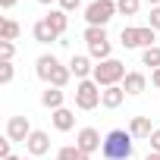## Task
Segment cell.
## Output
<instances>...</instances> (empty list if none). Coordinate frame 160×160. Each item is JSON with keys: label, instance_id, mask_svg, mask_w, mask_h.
Masks as SVG:
<instances>
[{"label": "cell", "instance_id": "obj_1", "mask_svg": "<svg viewBox=\"0 0 160 160\" xmlns=\"http://www.w3.org/2000/svg\"><path fill=\"white\" fill-rule=\"evenodd\" d=\"M35 72H38V78L41 82H47V85H53V88H66V82L72 78V72H69V66H63L53 53H44V57H38V63H35Z\"/></svg>", "mask_w": 160, "mask_h": 160}, {"label": "cell", "instance_id": "obj_2", "mask_svg": "<svg viewBox=\"0 0 160 160\" xmlns=\"http://www.w3.org/2000/svg\"><path fill=\"white\" fill-rule=\"evenodd\" d=\"M132 141H135L132 132H126V129H113V132L104 135L101 154H104L107 160H129V157H132V148H135Z\"/></svg>", "mask_w": 160, "mask_h": 160}, {"label": "cell", "instance_id": "obj_3", "mask_svg": "<svg viewBox=\"0 0 160 160\" xmlns=\"http://www.w3.org/2000/svg\"><path fill=\"white\" fill-rule=\"evenodd\" d=\"M129 72H126V63H119V60H104V63H98L94 66V82L101 85V88H110V85H122V78H126Z\"/></svg>", "mask_w": 160, "mask_h": 160}, {"label": "cell", "instance_id": "obj_4", "mask_svg": "<svg viewBox=\"0 0 160 160\" xmlns=\"http://www.w3.org/2000/svg\"><path fill=\"white\" fill-rule=\"evenodd\" d=\"M119 41H122V47H141V50H148V47H154V41H157V32L151 28V25H141V28H135V25H126L122 32H119Z\"/></svg>", "mask_w": 160, "mask_h": 160}, {"label": "cell", "instance_id": "obj_5", "mask_svg": "<svg viewBox=\"0 0 160 160\" xmlns=\"http://www.w3.org/2000/svg\"><path fill=\"white\" fill-rule=\"evenodd\" d=\"M101 94H104V88L94 82V78H85V82L75 85V107L78 110H94L101 104Z\"/></svg>", "mask_w": 160, "mask_h": 160}, {"label": "cell", "instance_id": "obj_6", "mask_svg": "<svg viewBox=\"0 0 160 160\" xmlns=\"http://www.w3.org/2000/svg\"><path fill=\"white\" fill-rule=\"evenodd\" d=\"M113 16H116V3H113V0H94V3L85 7V19H88V25L104 28Z\"/></svg>", "mask_w": 160, "mask_h": 160}, {"label": "cell", "instance_id": "obj_7", "mask_svg": "<svg viewBox=\"0 0 160 160\" xmlns=\"http://www.w3.org/2000/svg\"><path fill=\"white\" fill-rule=\"evenodd\" d=\"M35 129H32V122H28V116H10V122H7V138L10 141H28V135H32Z\"/></svg>", "mask_w": 160, "mask_h": 160}, {"label": "cell", "instance_id": "obj_8", "mask_svg": "<svg viewBox=\"0 0 160 160\" xmlns=\"http://www.w3.org/2000/svg\"><path fill=\"white\" fill-rule=\"evenodd\" d=\"M75 144L82 148L85 154H94V151H101V144H104V138H101V132H98V129H91V126H85V129H78V135H75Z\"/></svg>", "mask_w": 160, "mask_h": 160}, {"label": "cell", "instance_id": "obj_9", "mask_svg": "<svg viewBox=\"0 0 160 160\" xmlns=\"http://www.w3.org/2000/svg\"><path fill=\"white\" fill-rule=\"evenodd\" d=\"M25 148H28V154H32V157H41V154H47V151H50V135H47V132H41V129H35V132L28 135Z\"/></svg>", "mask_w": 160, "mask_h": 160}, {"label": "cell", "instance_id": "obj_10", "mask_svg": "<svg viewBox=\"0 0 160 160\" xmlns=\"http://www.w3.org/2000/svg\"><path fill=\"white\" fill-rule=\"evenodd\" d=\"M69 72L78 78V82H85L88 75H94V66H91V60L88 57H82V53H75L72 60H69Z\"/></svg>", "mask_w": 160, "mask_h": 160}, {"label": "cell", "instance_id": "obj_11", "mask_svg": "<svg viewBox=\"0 0 160 160\" xmlns=\"http://www.w3.org/2000/svg\"><path fill=\"white\" fill-rule=\"evenodd\" d=\"M122 101H126V88H122V85H110V88H104V94H101V107H107V110H116Z\"/></svg>", "mask_w": 160, "mask_h": 160}, {"label": "cell", "instance_id": "obj_12", "mask_svg": "<svg viewBox=\"0 0 160 160\" xmlns=\"http://www.w3.org/2000/svg\"><path fill=\"white\" fill-rule=\"evenodd\" d=\"M63 101H66V91H63V88L47 85V88L41 91V104H44L47 110H60V107H63Z\"/></svg>", "mask_w": 160, "mask_h": 160}, {"label": "cell", "instance_id": "obj_13", "mask_svg": "<svg viewBox=\"0 0 160 160\" xmlns=\"http://www.w3.org/2000/svg\"><path fill=\"white\" fill-rule=\"evenodd\" d=\"M144 85H148V78H144V72H129V75L122 78V88H126V94H129V98L141 94V91H144Z\"/></svg>", "mask_w": 160, "mask_h": 160}, {"label": "cell", "instance_id": "obj_14", "mask_svg": "<svg viewBox=\"0 0 160 160\" xmlns=\"http://www.w3.org/2000/svg\"><path fill=\"white\" fill-rule=\"evenodd\" d=\"M50 119H53V129H57V132H69V129L75 126V113H72V110H66V107L53 110V116H50Z\"/></svg>", "mask_w": 160, "mask_h": 160}, {"label": "cell", "instance_id": "obj_15", "mask_svg": "<svg viewBox=\"0 0 160 160\" xmlns=\"http://www.w3.org/2000/svg\"><path fill=\"white\" fill-rule=\"evenodd\" d=\"M129 132H132V138H151V132H154V126H151V116H132V122H129Z\"/></svg>", "mask_w": 160, "mask_h": 160}, {"label": "cell", "instance_id": "obj_16", "mask_svg": "<svg viewBox=\"0 0 160 160\" xmlns=\"http://www.w3.org/2000/svg\"><path fill=\"white\" fill-rule=\"evenodd\" d=\"M32 38H35L38 44H50V41H57L60 35H57V32H53V28L41 19V22H35V25H32Z\"/></svg>", "mask_w": 160, "mask_h": 160}, {"label": "cell", "instance_id": "obj_17", "mask_svg": "<svg viewBox=\"0 0 160 160\" xmlns=\"http://www.w3.org/2000/svg\"><path fill=\"white\" fill-rule=\"evenodd\" d=\"M44 22H47L57 35H63V32H66V25H69V16H66L63 10H50V13L44 16Z\"/></svg>", "mask_w": 160, "mask_h": 160}, {"label": "cell", "instance_id": "obj_18", "mask_svg": "<svg viewBox=\"0 0 160 160\" xmlns=\"http://www.w3.org/2000/svg\"><path fill=\"white\" fill-rule=\"evenodd\" d=\"M91 154H85L78 144H66V148H60L57 151V160H88Z\"/></svg>", "mask_w": 160, "mask_h": 160}, {"label": "cell", "instance_id": "obj_19", "mask_svg": "<svg viewBox=\"0 0 160 160\" xmlns=\"http://www.w3.org/2000/svg\"><path fill=\"white\" fill-rule=\"evenodd\" d=\"M19 22L16 19H3V22H0V41H16L19 38Z\"/></svg>", "mask_w": 160, "mask_h": 160}, {"label": "cell", "instance_id": "obj_20", "mask_svg": "<svg viewBox=\"0 0 160 160\" xmlns=\"http://www.w3.org/2000/svg\"><path fill=\"white\" fill-rule=\"evenodd\" d=\"M141 66L160 69V47H157V44H154V47H148V50H141Z\"/></svg>", "mask_w": 160, "mask_h": 160}, {"label": "cell", "instance_id": "obj_21", "mask_svg": "<svg viewBox=\"0 0 160 160\" xmlns=\"http://www.w3.org/2000/svg\"><path fill=\"white\" fill-rule=\"evenodd\" d=\"M110 41H104V44H88V53L98 60V63H104V60H110Z\"/></svg>", "mask_w": 160, "mask_h": 160}, {"label": "cell", "instance_id": "obj_22", "mask_svg": "<svg viewBox=\"0 0 160 160\" xmlns=\"http://www.w3.org/2000/svg\"><path fill=\"white\" fill-rule=\"evenodd\" d=\"M85 41H88V44H104V41H110V38H107V32H104V28L88 25V28H85Z\"/></svg>", "mask_w": 160, "mask_h": 160}, {"label": "cell", "instance_id": "obj_23", "mask_svg": "<svg viewBox=\"0 0 160 160\" xmlns=\"http://www.w3.org/2000/svg\"><path fill=\"white\" fill-rule=\"evenodd\" d=\"M138 7H141V0H116V13H122V16H135Z\"/></svg>", "mask_w": 160, "mask_h": 160}, {"label": "cell", "instance_id": "obj_24", "mask_svg": "<svg viewBox=\"0 0 160 160\" xmlns=\"http://www.w3.org/2000/svg\"><path fill=\"white\" fill-rule=\"evenodd\" d=\"M0 57H3V63H13V57H16V44H13V41H0Z\"/></svg>", "mask_w": 160, "mask_h": 160}, {"label": "cell", "instance_id": "obj_25", "mask_svg": "<svg viewBox=\"0 0 160 160\" xmlns=\"http://www.w3.org/2000/svg\"><path fill=\"white\" fill-rule=\"evenodd\" d=\"M13 75H16L13 63H0V85H10V82H13Z\"/></svg>", "mask_w": 160, "mask_h": 160}, {"label": "cell", "instance_id": "obj_26", "mask_svg": "<svg viewBox=\"0 0 160 160\" xmlns=\"http://www.w3.org/2000/svg\"><path fill=\"white\" fill-rule=\"evenodd\" d=\"M148 25L154 32H160V7H151V16H148Z\"/></svg>", "mask_w": 160, "mask_h": 160}, {"label": "cell", "instance_id": "obj_27", "mask_svg": "<svg viewBox=\"0 0 160 160\" xmlns=\"http://www.w3.org/2000/svg\"><path fill=\"white\" fill-rule=\"evenodd\" d=\"M82 7V0H60V10L63 13H72V10H78Z\"/></svg>", "mask_w": 160, "mask_h": 160}, {"label": "cell", "instance_id": "obj_28", "mask_svg": "<svg viewBox=\"0 0 160 160\" xmlns=\"http://www.w3.org/2000/svg\"><path fill=\"white\" fill-rule=\"evenodd\" d=\"M151 151H154V154H160V129H154V132H151Z\"/></svg>", "mask_w": 160, "mask_h": 160}, {"label": "cell", "instance_id": "obj_29", "mask_svg": "<svg viewBox=\"0 0 160 160\" xmlns=\"http://www.w3.org/2000/svg\"><path fill=\"white\" fill-rule=\"evenodd\" d=\"M10 148H13V141H10V138H3V141H0V157H13V151H10Z\"/></svg>", "mask_w": 160, "mask_h": 160}, {"label": "cell", "instance_id": "obj_30", "mask_svg": "<svg viewBox=\"0 0 160 160\" xmlns=\"http://www.w3.org/2000/svg\"><path fill=\"white\" fill-rule=\"evenodd\" d=\"M151 82H154V88L160 91V69H154V75H151Z\"/></svg>", "mask_w": 160, "mask_h": 160}, {"label": "cell", "instance_id": "obj_31", "mask_svg": "<svg viewBox=\"0 0 160 160\" xmlns=\"http://www.w3.org/2000/svg\"><path fill=\"white\" fill-rule=\"evenodd\" d=\"M0 7H3V10H13V7H16V0H0Z\"/></svg>", "mask_w": 160, "mask_h": 160}, {"label": "cell", "instance_id": "obj_32", "mask_svg": "<svg viewBox=\"0 0 160 160\" xmlns=\"http://www.w3.org/2000/svg\"><path fill=\"white\" fill-rule=\"evenodd\" d=\"M144 160H160V154H154V151H151V154H148Z\"/></svg>", "mask_w": 160, "mask_h": 160}, {"label": "cell", "instance_id": "obj_33", "mask_svg": "<svg viewBox=\"0 0 160 160\" xmlns=\"http://www.w3.org/2000/svg\"><path fill=\"white\" fill-rule=\"evenodd\" d=\"M38 3H44V7H50V3H60V0H38Z\"/></svg>", "mask_w": 160, "mask_h": 160}, {"label": "cell", "instance_id": "obj_34", "mask_svg": "<svg viewBox=\"0 0 160 160\" xmlns=\"http://www.w3.org/2000/svg\"><path fill=\"white\" fill-rule=\"evenodd\" d=\"M3 160H32V157H3Z\"/></svg>", "mask_w": 160, "mask_h": 160}, {"label": "cell", "instance_id": "obj_35", "mask_svg": "<svg viewBox=\"0 0 160 160\" xmlns=\"http://www.w3.org/2000/svg\"><path fill=\"white\" fill-rule=\"evenodd\" d=\"M148 3H151V7H160V0H148Z\"/></svg>", "mask_w": 160, "mask_h": 160}, {"label": "cell", "instance_id": "obj_36", "mask_svg": "<svg viewBox=\"0 0 160 160\" xmlns=\"http://www.w3.org/2000/svg\"><path fill=\"white\" fill-rule=\"evenodd\" d=\"M113 3H116V0H113Z\"/></svg>", "mask_w": 160, "mask_h": 160}]
</instances>
